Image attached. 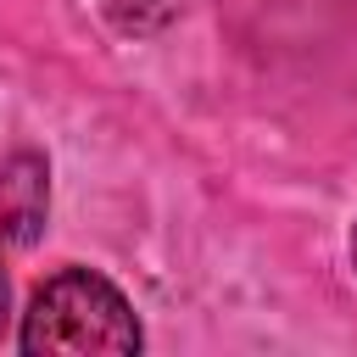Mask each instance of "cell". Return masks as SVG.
<instances>
[{
	"label": "cell",
	"instance_id": "obj_1",
	"mask_svg": "<svg viewBox=\"0 0 357 357\" xmlns=\"http://www.w3.org/2000/svg\"><path fill=\"white\" fill-rule=\"evenodd\" d=\"M22 351H139V318L106 273L61 268L33 290V307L22 318Z\"/></svg>",
	"mask_w": 357,
	"mask_h": 357
},
{
	"label": "cell",
	"instance_id": "obj_2",
	"mask_svg": "<svg viewBox=\"0 0 357 357\" xmlns=\"http://www.w3.org/2000/svg\"><path fill=\"white\" fill-rule=\"evenodd\" d=\"M0 324H6V273H0Z\"/></svg>",
	"mask_w": 357,
	"mask_h": 357
},
{
	"label": "cell",
	"instance_id": "obj_3",
	"mask_svg": "<svg viewBox=\"0 0 357 357\" xmlns=\"http://www.w3.org/2000/svg\"><path fill=\"white\" fill-rule=\"evenodd\" d=\"M351 262H357V229H351Z\"/></svg>",
	"mask_w": 357,
	"mask_h": 357
}]
</instances>
